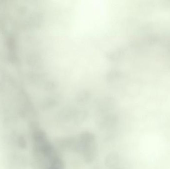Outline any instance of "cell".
I'll use <instances>...</instances> for the list:
<instances>
[{"instance_id": "obj_1", "label": "cell", "mask_w": 170, "mask_h": 169, "mask_svg": "<svg viewBox=\"0 0 170 169\" xmlns=\"http://www.w3.org/2000/svg\"><path fill=\"white\" fill-rule=\"evenodd\" d=\"M18 144L19 147L21 148L24 149L27 146L26 140L23 136H20L18 138Z\"/></svg>"}]
</instances>
